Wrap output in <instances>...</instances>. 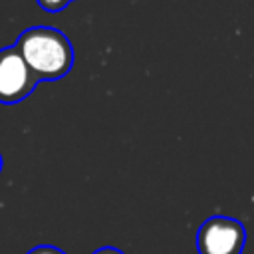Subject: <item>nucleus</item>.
<instances>
[{"mask_svg": "<svg viewBox=\"0 0 254 254\" xmlns=\"http://www.w3.org/2000/svg\"><path fill=\"white\" fill-rule=\"evenodd\" d=\"M244 244L246 230L230 216H210L196 232L198 254H242Z\"/></svg>", "mask_w": 254, "mask_h": 254, "instance_id": "2", "label": "nucleus"}, {"mask_svg": "<svg viewBox=\"0 0 254 254\" xmlns=\"http://www.w3.org/2000/svg\"><path fill=\"white\" fill-rule=\"evenodd\" d=\"M93 254H123V250L113 248V246H103V248H97Z\"/></svg>", "mask_w": 254, "mask_h": 254, "instance_id": "6", "label": "nucleus"}, {"mask_svg": "<svg viewBox=\"0 0 254 254\" xmlns=\"http://www.w3.org/2000/svg\"><path fill=\"white\" fill-rule=\"evenodd\" d=\"M16 50L34 71L38 81H56L67 75L73 65V48L64 32L48 26L24 30L16 40Z\"/></svg>", "mask_w": 254, "mask_h": 254, "instance_id": "1", "label": "nucleus"}, {"mask_svg": "<svg viewBox=\"0 0 254 254\" xmlns=\"http://www.w3.org/2000/svg\"><path fill=\"white\" fill-rule=\"evenodd\" d=\"M0 169H2V157H0Z\"/></svg>", "mask_w": 254, "mask_h": 254, "instance_id": "7", "label": "nucleus"}, {"mask_svg": "<svg viewBox=\"0 0 254 254\" xmlns=\"http://www.w3.org/2000/svg\"><path fill=\"white\" fill-rule=\"evenodd\" d=\"M28 254H65L64 250L56 248V246H50V244H42V246H36L32 248Z\"/></svg>", "mask_w": 254, "mask_h": 254, "instance_id": "5", "label": "nucleus"}, {"mask_svg": "<svg viewBox=\"0 0 254 254\" xmlns=\"http://www.w3.org/2000/svg\"><path fill=\"white\" fill-rule=\"evenodd\" d=\"M40 4V8H44L46 12H62L71 0H36Z\"/></svg>", "mask_w": 254, "mask_h": 254, "instance_id": "4", "label": "nucleus"}, {"mask_svg": "<svg viewBox=\"0 0 254 254\" xmlns=\"http://www.w3.org/2000/svg\"><path fill=\"white\" fill-rule=\"evenodd\" d=\"M38 85V77L28 67L16 46H8L0 50V103L12 105L26 99L34 87Z\"/></svg>", "mask_w": 254, "mask_h": 254, "instance_id": "3", "label": "nucleus"}]
</instances>
